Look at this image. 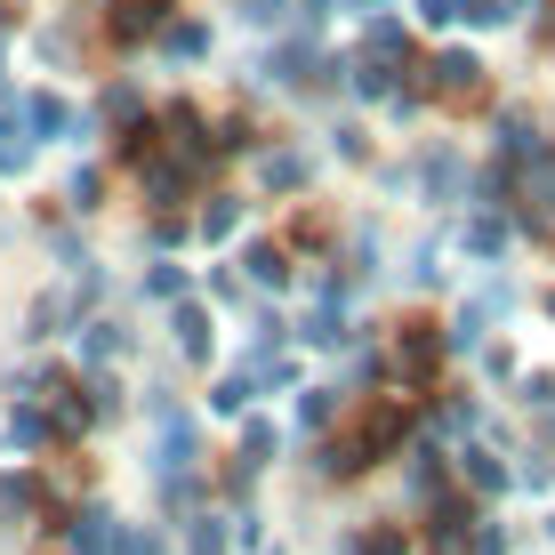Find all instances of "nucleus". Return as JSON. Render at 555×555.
<instances>
[{"label":"nucleus","instance_id":"f257e3e1","mask_svg":"<svg viewBox=\"0 0 555 555\" xmlns=\"http://www.w3.org/2000/svg\"><path fill=\"white\" fill-rule=\"evenodd\" d=\"M25 162V138H16V129H0V169H16Z\"/></svg>","mask_w":555,"mask_h":555}]
</instances>
